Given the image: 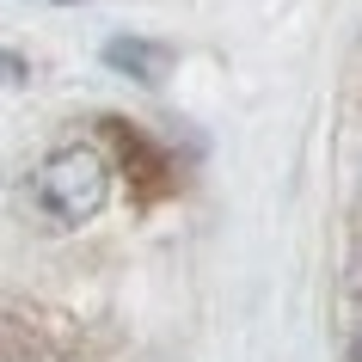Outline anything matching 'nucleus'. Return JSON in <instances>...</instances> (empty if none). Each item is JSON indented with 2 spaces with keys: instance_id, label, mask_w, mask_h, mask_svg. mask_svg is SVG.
<instances>
[{
  "instance_id": "f257e3e1",
  "label": "nucleus",
  "mask_w": 362,
  "mask_h": 362,
  "mask_svg": "<svg viewBox=\"0 0 362 362\" xmlns=\"http://www.w3.org/2000/svg\"><path fill=\"white\" fill-rule=\"evenodd\" d=\"M31 191H37V203L56 221H86V215H98V203L111 191V172H105V160L93 148H56L37 166V185Z\"/></svg>"
},
{
  "instance_id": "f03ea898",
  "label": "nucleus",
  "mask_w": 362,
  "mask_h": 362,
  "mask_svg": "<svg viewBox=\"0 0 362 362\" xmlns=\"http://www.w3.org/2000/svg\"><path fill=\"white\" fill-rule=\"evenodd\" d=\"M105 62L123 68V74H135V80H160L166 74V49H160V43H135V37H117L111 49H105Z\"/></svg>"
},
{
  "instance_id": "7ed1b4c3",
  "label": "nucleus",
  "mask_w": 362,
  "mask_h": 362,
  "mask_svg": "<svg viewBox=\"0 0 362 362\" xmlns=\"http://www.w3.org/2000/svg\"><path fill=\"white\" fill-rule=\"evenodd\" d=\"M350 362H362V332H356V344H350Z\"/></svg>"
}]
</instances>
